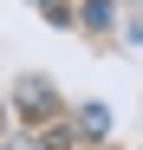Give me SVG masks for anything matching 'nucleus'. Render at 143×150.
<instances>
[{
    "label": "nucleus",
    "mask_w": 143,
    "mask_h": 150,
    "mask_svg": "<svg viewBox=\"0 0 143 150\" xmlns=\"http://www.w3.org/2000/svg\"><path fill=\"white\" fill-rule=\"evenodd\" d=\"M13 98H20V117H52V111H59V98H52L46 79H20Z\"/></svg>",
    "instance_id": "obj_1"
},
{
    "label": "nucleus",
    "mask_w": 143,
    "mask_h": 150,
    "mask_svg": "<svg viewBox=\"0 0 143 150\" xmlns=\"http://www.w3.org/2000/svg\"><path fill=\"white\" fill-rule=\"evenodd\" d=\"M85 131L104 137V131H111V111H104V105H85Z\"/></svg>",
    "instance_id": "obj_2"
},
{
    "label": "nucleus",
    "mask_w": 143,
    "mask_h": 150,
    "mask_svg": "<svg viewBox=\"0 0 143 150\" xmlns=\"http://www.w3.org/2000/svg\"><path fill=\"white\" fill-rule=\"evenodd\" d=\"M85 26H111V7H104V0H85Z\"/></svg>",
    "instance_id": "obj_3"
}]
</instances>
